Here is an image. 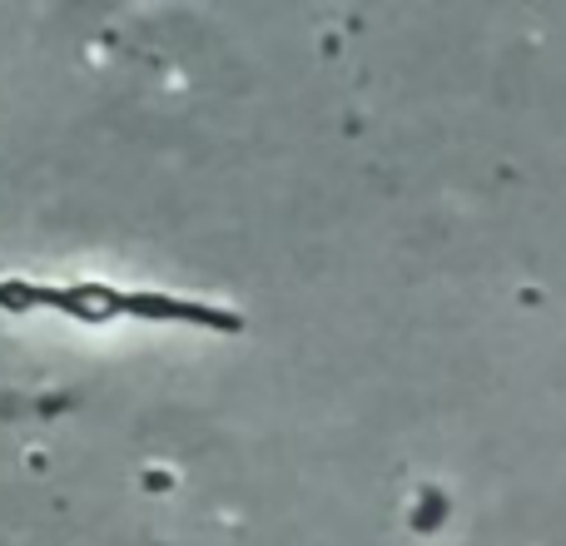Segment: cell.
Returning <instances> with one entry per match:
<instances>
[{"instance_id":"cell-1","label":"cell","mask_w":566,"mask_h":546,"mask_svg":"<svg viewBox=\"0 0 566 546\" xmlns=\"http://www.w3.org/2000/svg\"><path fill=\"white\" fill-rule=\"evenodd\" d=\"M45 308H60L80 323H109V318H119V313H129V293L109 288V283H95V279L70 283V288L45 283Z\"/></svg>"}]
</instances>
